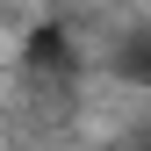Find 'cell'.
<instances>
[{"label":"cell","mask_w":151,"mask_h":151,"mask_svg":"<svg viewBox=\"0 0 151 151\" xmlns=\"http://www.w3.org/2000/svg\"><path fill=\"white\" fill-rule=\"evenodd\" d=\"M29 65H36V72H72V36L43 22V29L29 36Z\"/></svg>","instance_id":"1"},{"label":"cell","mask_w":151,"mask_h":151,"mask_svg":"<svg viewBox=\"0 0 151 151\" xmlns=\"http://www.w3.org/2000/svg\"><path fill=\"white\" fill-rule=\"evenodd\" d=\"M115 72H122V79H137V86H151V29H129V36H122Z\"/></svg>","instance_id":"2"}]
</instances>
